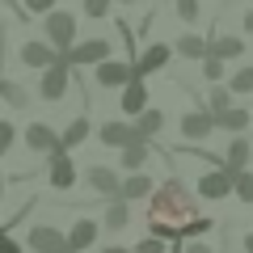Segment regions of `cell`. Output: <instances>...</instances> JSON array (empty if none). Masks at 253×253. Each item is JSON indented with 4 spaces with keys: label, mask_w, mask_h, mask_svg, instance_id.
Instances as JSON below:
<instances>
[{
    "label": "cell",
    "mask_w": 253,
    "mask_h": 253,
    "mask_svg": "<svg viewBox=\"0 0 253 253\" xmlns=\"http://www.w3.org/2000/svg\"><path fill=\"white\" fill-rule=\"evenodd\" d=\"M199 215V194H190V186L181 177H169L161 186H152L148 194V228L156 241H181L186 224Z\"/></svg>",
    "instance_id": "cell-1"
},
{
    "label": "cell",
    "mask_w": 253,
    "mask_h": 253,
    "mask_svg": "<svg viewBox=\"0 0 253 253\" xmlns=\"http://www.w3.org/2000/svg\"><path fill=\"white\" fill-rule=\"evenodd\" d=\"M42 42H51L55 51H68V46L76 42V17L72 13H63V9H51L42 13Z\"/></svg>",
    "instance_id": "cell-2"
},
{
    "label": "cell",
    "mask_w": 253,
    "mask_h": 253,
    "mask_svg": "<svg viewBox=\"0 0 253 253\" xmlns=\"http://www.w3.org/2000/svg\"><path fill=\"white\" fill-rule=\"evenodd\" d=\"M110 55H114V42H110V38H89V42H72L59 59L68 63V68H89V63H101V59H110Z\"/></svg>",
    "instance_id": "cell-3"
},
{
    "label": "cell",
    "mask_w": 253,
    "mask_h": 253,
    "mask_svg": "<svg viewBox=\"0 0 253 253\" xmlns=\"http://www.w3.org/2000/svg\"><path fill=\"white\" fill-rule=\"evenodd\" d=\"M68 84H72V68H68L63 59H55L51 68H42V81H38V97H42V101H63Z\"/></svg>",
    "instance_id": "cell-4"
},
{
    "label": "cell",
    "mask_w": 253,
    "mask_h": 253,
    "mask_svg": "<svg viewBox=\"0 0 253 253\" xmlns=\"http://www.w3.org/2000/svg\"><path fill=\"white\" fill-rule=\"evenodd\" d=\"M135 76V68H131V59H101V63H93V81L101 84V89H123L126 81Z\"/></svg>",
    "instance_id": "cell-5"
},
{
    "label": "cell",
    "mask_w": 253,
    "mask_h": 253,
    "mask_svg": "<svg viewBox=\"0 0 253 253\" xmlns=\"http://www.w3.org/2000/svg\"><path fill=\"white\" fill-rule=\"evenodd\" d=\"M76 165H72V152H63V148H55L51 156H46V181H51L55 190H72L76 186Z\"/></svg>",
    "instance_id": "cell-6"
},
{
    "label": "cell",
    "mask_w": 253,
    "mask_h": 253,
    "mask_svg": "<svg viewBox=\"0 0 253 253\" xmlns=\"http://www.w3.org/2000/svg\"><path fill=\"white\" fill-rule=\"evenodd\" d=\"M26 245H30V253H68V241H63V232L55 224H30Z\"/></svg>",
    "instance_id": "cell-7"
},
{
    "label": "cell",
    "mask_w": 253,
    "mask_h": 253,
    "mask_svg": "<svg viewBox=\"0 0 253 253\" xmlns=\"http://www.w3.org/2000/svg\"><path fill=\"white\" fill-rule=\"evenodd\" d=\"M177 131H181L186 144H199V139H207L211 131H215V114H211V110H190V114H181Z\"/></svg>",
    "instance_id": "cell-8"
},
{
    "label": "cell",
    "mask_w": 253,
    "mask_h": 253,
    "mask_svg": "<svg viewBox=\"0 0 253 253\" xmlns=\"http://www.w3.org/2000/svg\"><path fill=\"white\" fill-rule=\"evenodd\" d=\"M17 59L26 63V68H51L55 59H59V51H55L51 42H42V38H30V42H21V51H17Z\"/></svg>",
    "instance_id": "cell-9"
},
{
    "label": "cell",
    "mask_w": 253,
    "mask_h": 253,
    "mask_svg": "<svg viewBox=\"0 0 253 253\" xmlns=\"http://www.w3.org/2000/svg\"><path fill=\"white\" fill-rule=\"evenodd\" d=\"M26 148L38 156H51L55 148H59V131H55L51 123H30L26 126Z\"/></svg>",
    "instance_id": "cell-10"
},
{
    "label": "cell",
    "mask_w": 253,
    "mask_h": 253,
    "mask_svg": "<svg viewBox=\"0 0 253 253\" xmlns=\"http://www.w3.org/2000/svg\"><path fill=\"white\" fill-rule=\"evenodd\" d=\"M169 59H173V46H169V42H152L144 55L131 59V68H135V76H152V72H161Z\"/></svg>",
    "instance_id": "cell-11"
},
{
    "label": "cell",
    "mask_w": 253,
    "mask_h": 253,
    "mask_svg": "<svg viewBox=\"0 0 253 253\" xmlns=\"http://www.w3.org/2000/svg\"><path fill=\"white\" fill-rule=\"evenodd\" d=\"M97 232H101V224H93V219H76V224L63 232L68 253H84V249H93V245H97Z\"/></svg>",
    "instance_id": "cell-12"
},
{
    "label": "cell",
    "mask_w": 253,
    "mask_h": 253,
    "mask_svg": "<svg viewBox=\"0 0 253 253\" xmlns=\"http://www.w3.org/2000/svg\"><path fill=\"white\" fill-rule=\"evenodd\" d=\"M194 194H199V199H228V194H232V177H228L224 169H211V173L199 177Z\"/></svg>",
    "instance_id": "cell-13"
},
{
    "label": "cell",
    "mask_w": 253,
    "mask_h": 253,
    "mask_svg": "<svg viewBox=\"0 0 253 253\" xmlns=\"http://www.w3.org/2000/svg\"><path fill=\"white\" fill-rule=\"evenodd\" d=\"M84 181H89V186L97 190L106 203H110V199H118V186H123V177H118L114 169H106V165H93V169L84 173Z\"/></svg>",
    "instance_id": "cell-14"
},
{
    "label": "cell",
    "mask_w": 253,
    "mask_h": 253,
    "mask_svg": "<svg viewBox=\"0 0 253 253\" xmlns=\"http://www.w3.org/2000/svg\"><path fill=\"white\" fill-rule=\"evenodd\" d=\"M123 114L126 118H135L139 110H148V84H144V76H131V81L123 84Z\"/></svg>",
    "instance_id": "cell-15"
},
{
    "label": "cell",
    "mask_w": 253,
    "mask_h": 253,
    "mask_svg": "<svg viewBox=\"0 0 253 253\" xmlns=\"http://www.w3.org/2000/svg\"><path fill=\"white\" fill-rule=\"evenodd\" d=\"M161 126H165V114L148 106V110H139V114H135V126H131V131H135V139H148V144H152V139L161 135Z\"/></svg>",
    "instance_id": "cell-16"
},
{
    "label": "cell",
    "mask_w": 253,
    "mask_h": 253,
    "mask_svg": "<svg viewBox=\"0 0 253 253\" xmlns=\"http://www.w3.org/2000/svg\"><path fill=\"white\" fill-rule=\"evenodd\" d=\"M97 139L106 148H126V144H135V131H131L126 123H101L97 126Z\"/></svg>",
    "instance_id": "cell-17"
},
{
    "label": "cell",
    "mask_w": 253,
    "mask_h": 253,
    "mask_svg": "<svg viewBox=\"0 0 253 253\" xmlns=\"http://www.w3.org/2000/svg\"><path fill=\"white\" fill-rule=\"evenodd\" d=\"M148 194H152V177H148L144 169H139V173H131V177H123V186H118V199H126V203L148 199Z\"/></svg>",
    "instance_id": "cell-18"
},
{
    "label": "cell",
    "mask_w": 253,
    "mask_h": 253,
    "mask_svg": "<svg viewBox=\"0 0 253 253\" xmlns=\"http://www.w3.org/2000/svg\"><path fill=\"white\" fill-rule=\"evenodd\" d=\"M89 131H93V126H89V118H72V123H68V126H63V131H59V148H63V152H72V148H81L84 144V139H89Z\"/></svg>",
    "instance_id": "cell-19"
},
{
    "label": "cell",
    "mask_w": 253,
    "mask_h": 253,
    "mask_svg": "<svg viewBox=\"0 0 253 253\" xmlns=\"http://www.w3.org/2000/svg\"><path fill=\"white\" fill-rule=\"evenodd\" d=\"M249 126V110L245 106H228L224 114H215V131H232V135H245Z\"/></svg>",
    "instance_id": "cell-20"
},
{
    "label": "cell",
    "mask_w": 253,
    "mask_h": 253,
    "mask_svg": "<svg viewBox=\"0 0 253 253\" xmlns=\"http://www.w3.org/2000/svg\"><path fill=\"white\" fill-rule=\"evenodd\" d=\"M126 224H131V207H126V199H110V203H106V219H101V228H106V232H123Z\"/></svg>",
    "instance_id": "cell-21"
},
{
    "label": "cell",
    "mask_w": 253,
    "mask_h": 253,
    "mask_svg": "<svg viewBox=\"0 0 253 253\" xmlns=\"http://www.w3.org/2000/svg\"><path fill=\"white\" fill-rule=\"evenodd\" d=\"M245 161H249V139H245V135H232V144H228V152H224V173H228V177L241 173Z\"/></svg>",
    "instance_id": "cell-22"
},
{
    "label": "cell",
    "mask_w": 253,
    "mask_h": 253,
    "mask_svg": "<svg viewBox=\"0 0 253 253\" xmlns=\"http://www.w3.org/2000/svg\"><path fill=\"white\" fill-rule=\"evenodd\" d=\"M173 51L186 55V59H207V55H211V42H207V38H199V34H181L177 42H173Z\"/></svg>",
    "instance_id": "cell-23"
},
{
    "label": "cell",
    "mask_w": 253,
    "mask_h": 253,
    "mask_svg": "<svg viewBox=\"0 0 253 253\" xmlns=\"http://www.w3.org/2000/svg\"><path fill=\"white\" fill-rule=\"evenodd\" d=\"M148 152H152V144H148V139L126 144V148H123V169H126V173H139V169L148 165Z\"/></svg>",
    "instance_id": "cell-24"
},
{
    "label": "cell",
    "mask_w": 253,
    "mask_h": 253,
    "mask_svg": "<svg viewBox=\"0 0 253 253\" xmlns=\"http://www.w3.org/2000/svg\"><path fill=\"white\" fill-rule=\"evenodd\" d=\"M0 101H9L13 110H26V106H30V93H26V84L9 81V76H0Z\"/></svg>",
    "instance_id": "cell-25"
},
{
    "label": "cell",
    "mask_w": 253,
    "mask_h": 253,
    "mask_svg": "<svg viewBox=\"0 0 253 253\" xmlns=\"http://www.w3.org/2000/svg\"><path fill=\"white\" fill-rule=\"evenodd\" d=\"M211 55L215 59H245V42L241 38H215L211 42Z\"/></svg>",
    "instance_id": "cell-26"
},
{
    "label": "cell",
    "mask_w": 253,
    "mask_h": 253,
    "mask_svg": "<svg viewBox=\"0 0 253 253\" xmlns=\"http://www.w3.org/2000/svg\"><path fill=\"white\" fill-rule=\"evenodd\" d=\"M232 194H236L241 203H253V173H249V169L232 173Z\"/></svg>",
    "instance_id": "cell-27"
},
{
    "label": "cell",
    "mask_w": 253,
    "mask_h": 253,
    "mask_svg": "<svg viewBox=\"0 0 253 253\" xmlns=\"http://www.w3.org/2000/svg\"><path fill=\"white\" fill-rule=\"evenodd\" d=\"M228 93H253V68H236L228 81Z\"/></svg>",
    "instance_id": "cell-28"
},
{
    "label": "cell",
    "mask_w": 253,
    "mask_h": 253,
    "mask_svg": "<svg viewBox=\"0 0 253 253\" xmlns=\"http://www.w3.org/2000/svg\"><path fill=\"white\" fill-rule=\"evenodd\" d=\"M228 106H232V93H228V89H211L207 93V110H211V114H224Z\"/></svg>",
    "instance_id": "cell-29"
},
{
    "label": "cell",
    "mask_w": 253,
    "mask_h": 253,
    "mask_svg": "<svg viewBox=\"0 0 253 253\" xmlns=\"http://www.w3.org/2000/svg\"><path fill=\"white\" fill-rule=\"evenodd\" d=\"M13 144H17V126H13V123H9V118H0V156L9 152V148H13Z\"/></svg>",
    "instance_id": "cell-30"
},
{
    "label": "cell",
    "mask_w": 253,
    "mask_h": 253,
    "mask_svg": "<svg viewBox=\"0 0 253 253\" xmlns=\"http://www.w3.org/2000/svg\"><path fill=\"white\" fill-rule=\"evenodd\" d=\"M199 63H203V76H207L211 84L224 76V59H215V55H207V59H199Z\"/></svg>",
    "instance_id": "cell-31"
},
{
    "label": "cell",
    "mask_w": 253,
    "mask_h": 253,
    "mask_svg": "<svg viewBox=\"0 0 253 253\" xmlns=\"http://www.w3.org/2000/svg\"><path fill=\"white\" fill-rule=\"evenodd\" d=\"M173 9L181 21H199V0H173Z\"/></svg>",
    "instance_id": "cell-32"
},
{
    "label": "cell",
    "mask_w": 253,
    "mask_h": 253,
    "mask_svg": "<svg viewBox=\"0 0 253 253\" xmlns=\"http://www.w3.org/2000/svg\"><path fill=\"white\" fill-rule=\"evenodd\" d=\"M165 249H169V241H156V236H148V241H139L131 253H165Z\"/></svg>",
    "instance_id": "cell-33"
},
{
    "label": "cell",
    "mask_w": 253,
    "mask_h": 253,
    "mask_svg": "<svg viewBox=\"0 0 253 253\" xmlns=\"http://www.w3.org/2000/svg\"><path fill=\"white\" fill-rule=\"evenodd\" d=\"M110 4H114V0H84V13H89V17H106Z\"/></svg>",
    "instance_id": "cell-34"
},
{
    "label": "cell",
    "mask_w": 253,
    "mask_h": 253,
    "mask_svg": "<svg viewBox=\"0 0 253 253\" xmlns=\"http://www.w3.org/2000/svg\"><path fill=\"white\" fill-rule=\"evenodd\" d=\"M21 4H26L30 13H38V17H42V13H51V9H55V0H21Z\"/></svg>",
    "instance_id": "cell-35"
},
{
    "label": "cell",
    "mask_w": 253,
    "mask_h": 253,
    "mask_svg": "<svg viewBox=\"0 0 253 253\" xmlns=\"http://www.w3.org/2000/svg\"><path fill=\"white\" fill-rule=\"evenodd\" d=\"M181 253H215V249H211V245L199 236V241H186V245H181Z\"/></svg>",
    "instance_id": "cell-36"
},
{
    "label": "cell",
    "mask_w": 253,
    "mask_h": 253,
    "mask_svg": "<svg viewBox=\"0 0 253 253\" xmlns=\"http://www.w3.org/2000/svg\"><path fill=\"white\" fill-rule=\"evenodd\" d=\"M0 253H26V249H21V245H17V241H13V236H9V232H4V236H0Z\"/></svg>",
    "instance_id": "cell-37"
},
{
    "label": "cell",
    "mask_w": 253,
    "mask_h": 253,
    "mask_svg": "<svg viewBox=\"0 0 253 253\" xmlns=\"http://www.w3.org/2000/svg\"><path fill=\"white\" fill-rule=\"evenodd\" d=\"M241 26H245V30H249V34H253V9H249V13H245V21H241Z\"/></svg>",
    "instance_id": "cell-38"
},
{
    "label": "cell",
    "mask_w": 253,
    "mask_h": 253,
    "mask_svg": "<svg viewBox=\"0 0 253 253\" xmlns=\"http://www.w3.org/2000/svg\"><path fill=\"white\" fill-rule=\"evenodd\" d=\"M245 253H253V232H249V236H245Z\"/></svg>",
    "instance_id": "cell-39"
},
{
    "label": "cell",
    "mask_w": 253,
    "mask_h": 253,
    "mask_svg": "<svg viewBox=\"0 0 253 253\" xmlns=\"http://www.w3.org/2000/svg\"><path fill=\"white\" fill-rule=\"evenodd\" d=\"M101 253H131V249H118V245H110V249H101Z\"/></svg>",
    "instance_id": "cell-40"
},
{
    "label": "cell",
    "mask_w": 253,
    "mask_h": 253,
    "mask_svg": "<svg viewBox=\"0 0 253 253\" xmlns=\"http://www.w3.org/2000/svg\"><path fill=\"white\" fill-rule=\"evenodd\" d=\"M4 186H9V181H4V173H0V199H4Z\"/></svg>",
    "instance_id": "cell-41"
},
{
    "label": "cell",
    "mask_w": 253,
    "mask_h": 253,
    "mask_svg": "<svg viewBox=\"0 0 253 253\" xmlns=\"http://www.w3.org/2000/svg\"><path fill=\"white\" fill-rule=\"evenodd\" d=\"M118 4H135V0H118Z\"/></svg>",
    "instance_id": "cell-42"
},
{
    "label": "cell",
    "mask_w": 253,
    "mask_h": 253,
    "mask_svg": "<svg viewBox=\"0 0 253 253\" xmlns=\"http://www.w3.org/2000/svg\"><path fill=\"white\" fill-rule=\"evenodd\" d=\"M0 236H4V224H0Z\"/></svg>",
    "instance_id": "cell-43"
},
{
    "label": "cell",
    "mask_w": 253,
    "mask_h": 253,
    "mask_svg": "<svg viewBox=\"0 0 253 253\" xmlns=\"http://www.w3.org/2000/svg\"><path fill=\"white\" fill-rule=\"evenodd\" d=\"M0 76H4V72H0Z\"/></svg>",
    "instance_id": "cell-44"
}]
</instances>
